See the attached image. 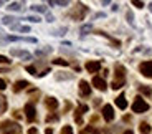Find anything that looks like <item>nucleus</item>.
Returning <instances> with one entry per match:
<instances>
[{"label": "nucleus", "mask_w": 152, "mask_h": 134, "mask_svg": "<svg viewBox=\"0 0 152 134\" xmlns=\"http://www.w3.org/2000/svg\"><path fill=\"white\" fill-rule=\"evenodd\" d=\"M27 71H28L30 75H38L37 70H35V66H27Z\"/></svg>", "instance_id": "2f4dec72"}, {"label": "nucleus", "mask_w": 152, "mask_h": 134, "mask_svg": "<svg viewBox=\"0 0 152 134\" xmlns=\"http://www.w3.org/2000/svg\"><path fill=\"white\" fill-rule=\"evenodd\" d=\"M139 91L144 93L146 96H151V94H152V89L149 88V86H139Z\"/></svg>", "instance_id": "412c9836"}, {"label": "nucleus", "mask_w": 152, "mask_h": 134, "mask_svg": "<svg viewBox=\"0 0 152 134\" xmlns=\"http://www.w3.org/2000/svg\"><path fill=\"white\" fill-rule=\"evenodd\" d=\"M51 121H58V114H50L47 117V122H51Z\"/></svg>", "instance_id": "cd10ccee"}, {"label": "nucleus", "mask_w": 152, "mask_h": 134, "mask_svg": "<svg viewBox=\"0 0 152 134\" xmlns=\"http://www.w3.org/2000/svg\"><path fill=\"white\" fill-rule=\"evenodd\" d=\"M86 13H88V7H85L83 4H78V5L75 7V10H73L70 15H71L73 20H78V22H80V20H83V18H85Z\"/></svg>", "instance_id": "7ed1b4c3"}, {"label": "nucleus", "mask_w": 152, "mask_h": 134, "mask_svg": "<svg viewBox=\"0 0 152 134\" xmlns=\"http://www.w3.org/2000/svg\"><path fill=\"white\" fill-rule=\"evenodd\" d=\"M5 109H7V99L4 96H0V114L5 113Z\"/></svg>", "instance_id": "6ab92c4d"}, {"label": "nucleus", "mask_w": 152, "mask_h": 134, "mask_svg": "<svg viewBox=\"0 0 152 134\" xmlns=\"http://www.w3.org/2000/svg\"><path fill=\"white\" fill-rule=\"evenodd\" d=\"M93 86L96 89H99V91H106V88H108L106 81L103 80L101 76H94V78H93Z\"/></svg>", "instance_id": "6e6552de"}, {"label": "nucleus", "mask_w": 152, "mask_h": 134, "mask_svg": "<svg viewBox=\"0 0 152 134\" xmlns=\"http://www.w3.org/2000/svg\"><path fill=\"white\" fill-rule=\"evenodd\" d=\"M30 9L33 10V12H38V13H47V7H43V5H32Z\"/></svg>", "instance_id": "f3484780"}, {"label": "nucleus", "mask_w": 152, "mask_h": 134, "mask_svg": "<svg viewBox=\"0 0 152 134\" xmlns=\"http://www.w3.org/2000/svg\"><path fill=\"white\" fill-rule=\"evenodd\" d=\"M149 10H151V12H152V4H149Z\"/></svg>", "instance_id": "37998d69"}, {"label": "nucleus", "mask_w": 152, "mask_h": 134, "mask_svg": "<svg viewBox=\"0 0 152 134\" xmlns=\"http://www.w3.org/2000/svg\"><path fill=\"white\" fill-rule=\"evenodd\" d=\"M37 133H38V131L35 129V128H30V129H28V134H37Z\"/></svg>", "instance_id": "58836bf2"}, {"label": "nucleus", "mask_w": 152, "mask_h": 134, "mask_svg": "<svg viewBox=\"0 0 152 134\" xmlns=\"http://www.w3.org/2000/svg\"><path fill=\"white\" fill-rule=\"evenodd\" d=\"M124 134H134V133H132L131 129H127V131H124Z\"/></svg>", "instance_id": "79ce46f5"}, {"label": "nucleus", "mask_w": 152, "mask_h": 134, "mask_svg": "<svg viewBox=\"0 0 152 134\" xmlns=\"http://www.w3.org/2000/svg\"><path fill=\"white\" fill-rule=\"evenodd\" d=\"M126 17H127V23H129V25H134V15H132L131 10L126 13Z\"/></svg>", "instance_id": "b1692460"}, {"label": "nucleus", "mask_w": 152, "mask_h": 134, "mask_svg": "<svg viewBox=\"0 0 152 134\" xmlns=\"http://www.w3.org/2000/svg\"><path fill=\"white\" fill-rule=\"evenodd\" d=\"M111 86H113V89H119V88H123V86H124V81L114 80V81H113V84H111Z\"/></svg>", "instance_id": "4be33fe9"}, {"label": "nucleus", "mask_w": 152, "mask_h": 134, "mask_svg": "<svg viewBox=\"0 0 152 134\" xmlns=\"http://www.w3.org/2000/svg\"><path fill=\"white\" fill-rule=\"evenodd\" d=\"M22 131V126L13 121L0 122V134H18Z\"/></svg>", "instance_id": "f257e3e1"}, {"label": "nucleus", "mask_w": 152, "mask_h": 134, "mask_svg": "<svg viewBox=\"0 0 152 134\" xmlns=\"http://www.w3.org/2000/svg\"><path fill=\"white\" fill-rule=\"evenodd\" d=\"M132 5H134V7H137V9H142V7H144V2H139V0H134V2H132Z\"/></svg>", "instance_id": "7c9ffc66"}, {"label": "nucleus", "mask_w": 152, "mask_h": 134, "mask_svg": "<svg viewBox=\"0 0 152 134\" xmlns=\"http://www.w3.org/2000/svg\"><path fill=\"white\" fill-rule=\"evenodd\" d=\"M149 131H151V126H149L147 122H141V133H144V134H147Z\"/></svg>", "instance_id": "5701e85b"}, {"label": "nucleus", "mask_w": 152, "mask_h": 134, "mask_svg": "<svg viewBox=\"0 0 152 134\" xmlns=\"http://www.w3.org/2000/svg\"><path fill=\"white\" fill-rule=\"evenodd\" d=\"M104 17H106V13H103V12H99V13L94 15V18H104Z\"/></svg>", "instance_id": "c9c22d12"}, {"label": "nucleus", "mask_w": 152, "mask_h": 134, "mask_svg": "<svg viewBox=\"0 0 152 134\" xmlns=\"http://www.w3.org/2000/svg\"><path fill=\"white\" fill-rule=\"evenodd\" d=\"M91 30H93V27H91V25H83V27H81V32H83V33L91 32Z\"/></svg>", "instance_id": "c756f323"}, {"label": "nucleus", "mask_w": 152, "mask_h": 134, "mask_svg": "<svg viewBox=\"0 0 152 134\" xmlns=\"http://www.w3.org/2000/svg\"><path fill=\"white\" fill-rule=\"evenodd\" d=\"M5 88H7V83L4 80H0V89H5Z\"/></svg>", "instance_id": "e433bc0d"}, {"label": "nucleus", "mask_w": 152, "mask_h": 134, "mask_svg": "<svg viewBox=\"0 0 152 134\" xmlns=\"http://www.w3.org/2000/svg\"><path fill=\"white\" fill-rule=\"evenodd\" d=\"M45 134H53V129H51V128H48V129L45 131Z\"/></svg>", "instance_id": "ea45409f"}, {"label": "nucleus", "mask_w": 152, "mask_h": 134, "mask_svg": "<svg viewBox=\"0 0 152 134\" xmlns=\"http://www.w3.org/2000/svg\"><path fill=\"white\" fill-rule=\"evenodd\" d=\"M2 5H4V2H2V0H0V7H2Z\"/></svg>", "instance_id": "c03bdc74"}, {"label": "nucleus", "mask_w": 152, "mask_h": 134, "mask_svg": "<svg viewBox=\"0 0 152 134\" xmlns=\"http://www.w3.org/2000/svg\"><path fill=\"white\" fill-rule=\"evenodd\" d=\"M0 63H7V65H9L10 60L7 58V56H4V55H0Z\"/></svg>", "instance_id": "f704fd0d"}, {"label": "nucleus", "mask_w": 152, "mask_h": 134, "mask_svg": "<svg viewBox=\"0 0 152 134\" xmlns=\"http://www.w3.org/2000/svg\"><path fill=\"white\" fill-rule=\"evenodd\" d=\"M116 106H118L119 109H126L127 108V101H126L124 93H123V94H119V96L116 98Z\"/></svg>", "instance_id": "4468645a"}, {"label": "nucleus", "mask_w": 152, "mask_h": 134, "mask_svg": "<svg viewBox=\"0 0 152 134\" xmlns=\"http://www.w3.org/2000/svg\"><path fill=\"white\" fill-rule=\"evenodd\" d=\"M86 70H88L89 73H98L101 70V63L99 61H88L86 63Z\"/></svg>", "instance_id": "9b49d317"}, {"label": "nucleus", "mask_w": 152, "mask_h": 134, "mask_svg": "<svg viewBox=\"0 0 152 134\" xmlns=\"http://www.w3.org/2000/svg\"><path fill=\"white\" fill-rule=\"evenodd\" d=\"M55 5H60V7H68L70 2H66V0H60V2H55Z\"/></svg>", "instance_id": "c85d7f7f"}, {"label": "nucleus", "mask_w": 152, "mask_h": 134, "mask_svg": "<svg viewBox=\"0 0 152 134\" xmlns=\"http://www.w3.org/2000/svg\"><path fill=\"white\" fill-rule=\"evenodd\" d=\"M13 116H15V117H18V119H20V117H22V116H20V113H18V111H15V113H13Z\"/></svg>", "instance_id": "a19ab883"}, {"label": "nucleus", "mask_w": 152, "mask_h": 134, "mask_svg": "<svg viewBox=\"0 0 152 134\" xmlns=\"http://www.w3.org/2000/svg\"><path fill=\"white\" fill-rule=\"evenodd\" d=\"M58 81H63V80H73V73H56L55 76Z\"/></svg>", "instance_id": "2eb2a0df"}, {"label": "nucleus", "mask_w": 152, "mask_h": 134, "mask_svg": "<svg viewBox=\"0 0 152 134\" xmlns=\"http://www.w3.org/2000/svg\"><path fill=\"white\" fill-rule=\"evenodd\" d=\"M139 71L147 78H152V61H142L139 65Z\"/></svg>", "instance_id": "20e7f679"}, {"label": "nucleus", "mask_w": 152, "mask_h": 134, "mask_svg": "<svg viewBox=\"0 0 152 134\" xmlns=\"http://www.w3.org/2000/svg\"><path fill=\"white\" fill-rule=\"evenodd\" d=\"M47 22H50V23H53V22H55V17H53L51 13H48V12H47Z\"/></svg>", "instance_id": "72a5a7b5"}, {"label": "nucleus", "mask_w": 152, "mask_h": 134, "mask_svg": "<svg viewBox=\"0 0 152 134\" xmlns=\"http://www.w3.org/2000/svg\"><path fill=\"white\" fill-rule=\"evenodd\" d=\"M53 65H60V66H68L70 63H68L66 60H63V58H56V60H53Z\"/></svg>", "instance_id": "aec40b11"}, {"label": "nucleus", "mask_w": 152, "mask_h": 134, "mask_svg": "<svg viewBox=\"0 0 152 134\" xmlns=\"http://www.w3.org/2000/svg\"><path fill=\"white\" fill-rule=\"evenodd\" d=\"M15 20H18V18H13V17H4V18H2V23H4V25H13V23H15Z\"/></svg>", "instance_id": "a211bd4d"}, {"label": "nucleus", "mask_w": 152, "mask_h": 134, "mask_svg": "<svg viewBox=\"0 0 152 134\" xmlns=\"http://www.w3.org/2000/svg\"><path fill=\"white\" fill-rule=\"evenodd\" d=\"M91 131H93V126H88V128H86V129L80 131V134H89V133H91Z\"/></svg>", "instance_id": "473e14b6"}, {"label": "nucleus", "mask_w": 152, "mask_h": 134, "mask_svg": "<svg viewBox=\"0 0 152 134\" xmlns=\"http://www.w3.org/2000/svg\"><path fill=\"white\" fill-rule=\"evenodd\" d=\"M45 106H47L50 111H55V109L58 108V99H56V98H51V96L45 98Z\"/></svg>", "instance_id": "9d476101"}, {"label": "nucleus", "mask_w": 152, "mask_h": 134, "mask_svg": "<svg viewBox=\"0 0 152 134\" xmlns=\"http://www.w3.org/2000/svg\"><path fill=\"white\" fill-rule=\"evenodd\" d=\"M60 134H73V128L71 126H63V129Z\"/></svg>", "instance_id": "393cba45"}, {"label": "nucleus", "mask_w": 152, "mask_h": 134, "mask_svg": "<svg viewBox=\"0 0 152 134\" xmlns=\"http://www.w3.org/2000/svg\"><path fill=\"white\" fill-rule=\"evenodd\" d=\"M80 93L83 96H89L91 94V86H89L88 81H85V80L80 81Z\"/></svg>", "instance_id": "1a4fd4ad"}, {"label": "nucleus", "mask_w": 152, "mask_h": 134, "mask_svg": "<svg viewBox=\"0 0 152 134\" xmlns=\"http://www.w3.org/2000/svg\"><path fill=\"white\" fill-rule=\"evenodd\" d=\"M114 75H116V80L119 81H124V78H126V68L123 66V65H116L114 66Z\"/></svg>", "instance_id": "0eeeda50"}, {"label": "nucleus", "mask_w": 152, "mask_h": 134, "mask_svg": "<svg viewBox=\"0 0 152 134\" xmlns=\"http://www.w3.org/2000/svg\"><path fill=\"white\" fill-rule=\"evenodd\" d=\"M103 117H104L108 122L114 119V109H113V106H111V104H104V106H103Z\"/></svg>", "instance_id": "423d86ee"}, {"label": "nucleus", "mask_w": 152, "mask_h": 134, "mask_svg": "<svg viewBox=\"0 0 152 134\" xmlns=\"http://www.w3.org/2000/svg\"><path fill=\"white\" fill-rule=\"evenodd\" d=\"M68 32L66 27H63V28H60V30H55V32H51V35H65Z\"/></svg>", "instance_id": "a878e982"}, {"label": "nucleus", "mask_w": 152, "mask_h": 134, "mask_svg": "<svg viewBox=\"0 0 152 134\" xmlns=\"http://www.w3.org/2000/svg\"><path fill=\"white\" fill-rule=\"evenodd\" d=\"M10 53H12V56H22V58H25V60H30L32 58V55L28 53V51H25V50H10Z\"/></svg>", "instance_id": "f8f14e48"}, {"label": "nucleus", "mask_w": 152, "mask_h": 134, "mask_svg": "<svg viewBox=\"0 0 152 134\" xmlns=\"http://www.w3.org/2000/svg\"><path fill=\"white\" fill-rule=\"evenodd\" d=\"M25 116L28 121H33L35 117H37V109H35L33 103H27L25 104Z\"/></svg>", "instance_id": "39448f33"}, {"label": "nucleus", "mask_w": 152, "mask_h": 134, "mask_svg": "<svg viewBox=\"0 0 152 134\" xmlns=\"http://www.w3.org/2000/svg\"><path fill=\"white\" fill-rule=\"evenodd\" d=\"M25 20H30V22H33V23H38V22H42V18L37 17V15H30V17H27Z\"/></svg>", "instance_id": "bb28decb"}, {"label": "nucleus", "mask_w": 152, "mask_h": 134, "mask_svg": "<svg viewBox=\"0 0 152 134\" xmlns=\"http://www.w3.org/2000/svg\"><path fill=\"white\" fill-rule=\"evenodd\" d=\"M7 9H9L10 12H18V10H22V4H18V2H12Z\"/></svg>", "instance_id": "dca6fc26"}, {"label": "nucleus", "mask_w": 152, "mask_h": 134, "mask_svg": "<svg viewBox=\"0 0 152 134\" xmlns=\"http://www.w3.org/2000/svg\"><path fill=\"white\" fill-rule=\"evenodd\" d=\"M132 111L137 113V114H142V113H146V111H149V104L141 96H137L134 99V103H132Z\"/></svg>", "instance_id": "f03ea898"}, {"label": "nucleus", "mask_w": 152, "mask_h": 134, "mask_svg": "<svg viewBox=\"0 0 152 134\" xmlns=\"http://www.w3.org/2000/svg\"><path fill=\"white\" fill-rule=\"evenodd\" d=\"M47 73H50V70H48V68H47V70H43L42 73H38L37 76H45V75H47Z\"/></svg>", "instance_id": "4c0bfd02"}, {"label": "nucleus", "mask_w": 152, "mask_h": 134, "mask_svg": "<svg viewBox=\"0 0 152 134\" xmlns=\"http://www.w3.org/2000/svg\"><path fill=\"white\" fill-rule=\"evenodd\" d=\"M28 86H30V83H28V81L20 80V81H17V83L13 84V91H15V93H18V91H22V89L28 88Z\"/></svg>", "instance_id": "ddd939ff"}]
</instances>
